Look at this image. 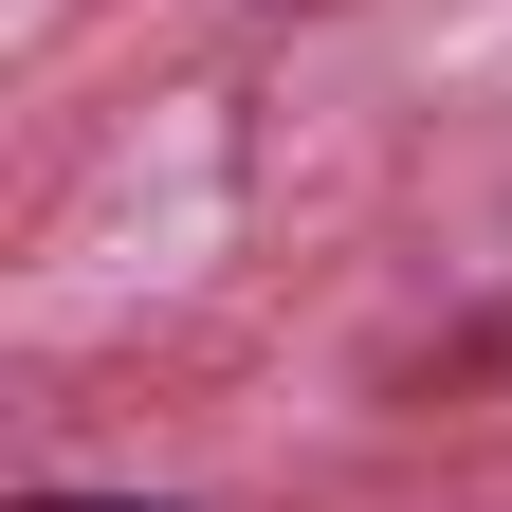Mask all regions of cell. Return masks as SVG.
<instances>
[{"label":"cell","instance_id":"cell-1","mask_svg":"<svg viewBox=\"0 0 512 512\" xmlns=\"http://www.w3.org/2000/svg\"><path fill=\"white\" fill-rule=\"evenodd\" d=\"M19 512H183V494H19Z\"/></svg>","mask_w":512,"mask_h":512}]
</instances>
